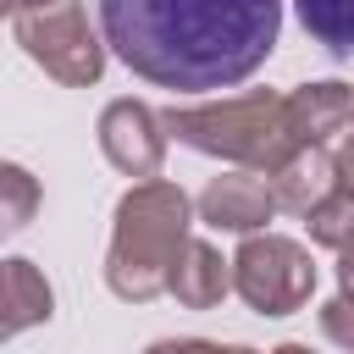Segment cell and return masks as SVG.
Returning <instances> with one entry per match:
<instances>
[{
  "label": "cell",
  "mask_w": 354,
  "mask_h": 354,
  "mask_svg": "<svg viewBox=\"0 0 354 354\" xmlns=\"http://www.w3.org/2000/svg\"><path fill=\"white\" fill-rule=\"evenodd\" d=\"M160 122L177 144L232 160V166H254V171H277L299 149L288 94H266V88L210 100V105H171V111H160Z\"/></svg>",
  "instance_id": "3"
},
{
  "label": "cell",
  "mask_w": 354,
  "mask_h": 354,
  "mask_svg": "<svg viewBox=\"0 0 354 354\" xmlns=\"http://www.w3.org/2000/svg\"><path fill=\"white\" fill-rule=\"evenodd\" d=\"M337 183H343V188H354V133L337 144Z\"/></svg>",
  "instance_id": "16"
},
{
  "label": "cell",
  "mask_w": 354,
  "mask_h": 354,
  "mask_svg": "<svg viewBox=\"0 0 354 354\" xmlns=\"http://www.w3.org/2000/svg\"><path fill=\"white\" fill-rule=\"evenodd\" d=\"M166 122L144 105V100H111L100 111V149L116 171L127 177H160L166 160Z\"/></svg>",
  "instance_id": "6"
},
{
  "label": "cell",
  "mask_w": 354,
  "mask_h": 354,
  "mask_svg": "<svg viewBox=\"0 0 354 354\" xmlns=\"http://www.w3.org/2000/svg\"><path fill=\"white\" fill-rule=\"evenodd\" d=\"M188 243V194L166 177H138V188L122 194L111 254H105V288L127 304H149L171 288V266Z\"/></svg>",
  "instance_id": "2"
},
{
  "label": "cell",
  "mask_w": 354,
  "mask_h": 354,
  "mask_svg": "<svg viewBox=\"0 0 354 354\" xmlns=\"http://www.w3.org/2000/svg\"><path fill=\"white\" fill-rule=\"evenodd\" d=\"M293 11L326 55H354V0H293Z\"/></svg>",
  "instance_id": "12"
},
{
  "label": "cell",
  "mask_w": 354,
  "mask_h": 354,
  "mask_svg": "<svg viewBox=\"0 0 354 354\" xmlns=\"http://www.w3.org/2000/svg\"><path fill=\"white\" fill-rule=\"evenodd\" d=\"M277 194H271V177H254L249 171H227V177H210L205 194H199V216L216 227V232H254L277 216Z\"/></svg>",
  "instance_id": "7"
},
{
  "label": "cell",
  "mask_w": 354,
  "mask_h": 354,
  "mask_svg": "<svg viewBox=\"0 0 354 354\" xmlns=\"http://www.w3.org/2000/svg\"><path fill=\"white\" fill-rule=\"evenodd\" d=\"M0 304H6V315H0V332L6 337H17L22 326H33V321H50V282H44V271L33 266V260H6V271H0Z\"/></svg>",
  "instance_id": "11"
},
{
  "label": "cell",
  "mask_w": 354,
  "mask_h": 354,
  "mask_svg": "<svg viewBox=\"0 0 354 354\" xmlns=\"http://www.w3.org/2000/svg\"><path fill=\"white\" fill-rule=\"evenodd\" d=\"M348 133H354V122H348Z\"/></svg>",
  "instance_id": "19"
},
{
  "label": "cell",
  "mask_w": 354,
  "mask_h": 354,
  "mask_svg": "<svg viewBox=\"0 0 354 354\" xmlns=\"http://www.w3.org/2000/svg\"><path fill=\"white\" fill-rule=\"evenodd\" d=\"M304 221H310V238H315L321 249H337V254H343V249L354 243V188L337 183L321 205L304 210Z\"/></svg>",
  "instance_id": "13"
},
{
  "label": "cell",
  "mask_w": 354,
  "mask_h": 354,
  "mask_svg": "<svg viewBox=\"0 0 354 354\" xmlns=\"http://www.w3.org/2000/svg\"><path fill=\"white\" fill-rule=\"evenodd\" d=\"M232 260H221L210 243H199V238H188L183 243V254H177V266H171V299L177 304H188V310H210V304H221V293L232 288V271H227Z\"/></svg>",
  "instance_id": "10"
},
{
  "label": "cell",
  "mask_w": 354,
  "mask_h": 354,
  "mask_svg": "<svg viewBox=\"0 0 354 354\" xmlns=\"http://www.w3.org/2000/svg\"><path fill=\"white\" fill-rule=\"evenodd\" d=\"M337 282L354 293V243H348V249H343V260H337Z\"/></svg>",
  "instance_id": "17"
},
{
  "label": "cell",
  "mask_w": 354,
  "mask_h": 354,
  "mask_svg": "<svg viewBox=\"0 0 354 354\" xmlns=\"http://www.w3.org/2000/svg\"><path fill=\"white\" fill-rule=\"evenodd\" d=\"M271 177V194H277V205L282 210H293V216H304L310 205H321L332 188H337V155H326L321 144H299L277 171H266Z\"/></svg>",
  "instance_id": "8"
},
{
  "label": "cell",
  "mask_w": 354,
  "mask_h": 354,
  "mask_svg": "<svg viewBox=\"0 0 354 354\" xmlns=\"http://www.w3.org/2000/svg\"><path fill=\"white\" fill-rule=\"evenodd\" d=\"M100 33L144 83L210 94L266 66L282 0H100Z\"/></svg>",
  "instance_id": "1"
},
{
  "label": "cell",
  "mask_w": 354,
  "mask_h": 354,
  "mask_svg": "<svg viewBox=\"0 0 354 354\" xmlns=\"http://www.w3.org/2000/svg\"><path fill=\"white\" fill-rule=\"evenodd\" d=\"M232 288L243 293V304L254 315H293L310 288H315V266L310 249L293 238H243V249L232 254Z\"/></svg>",
  "instance_id": "5"
},
{
  "label": "cell",
  "mask_w": 354,
  "mask_h": 354,
  "mask_svg": "<svg viewBox=\"0 0 354 354\" xmlns=\"http://www.w3.org/2000/svg\"><path fill=\"white\" fill-rule=\"evenodd\" d=\"M28 6H50V0H11V11H28Z\"/></svg>",
  "instance_id": "18"
},
{
  "label": "cell",
  "mask_w": 354,
  "mask_h": 354,
  "mask_svg": "<svg viewBox=\"0 0 354 354\" xmlns=\"http://www.w3.org/2000/svg\"><path fill=\"white\" fill-rule=\"evenodd\" d=\"M288 116L299 144H326L332 133H343L354 122V88L348 83H299L288 94Z\"/></svg>",
  "instance_id": "9"
},
{
  "label": "cell",
  "mask_w": 354,
  "mask_h": 354,
  "mask_svg": "<svg viewBox=\"0 0 354 354\" xmlns=\"http://www.w3.org/2000/svg\"><path fill=\"white\" fill-rule=\"evenodd\" d=\"M11 28H17V44L61 83L83 88V83H100L105 72V50L100 39L88 33V17L77 0H50V6H28V11H11Z\"/></svg>",
  "instance_id": "4"
},
{
  "label": "cell",
  "mask_w": 354,
  "mask_h": 354,
  "mask_svg": "<svg viewBox=\"0 0 354 354\" xmlns=\"http://www.w3.org/2000/svg\"><path fill=\"white\" fill-rule=\"evenodd\" d=\"M0 188H6V216H0V227H6V232H22L28 216H33V205H39V183L11 160V166H0Z\"/></svg>",
  "instance_id": "14"
},
{
  "label": "cell",
  "mask_w": 354,
  "mask_h": 354,
  "mask_svg": "<svg viewBox=\"0 0 354 354\" xmlns=\"http://www.w3.org/2000/svg\"><path fill=\"white\" fill-rule=\"evenodd\" d=\"M321 332H326L332 343L354 348V293H348V288H343L337 299H326V304H321Z\"/></svg>",
  "instance_id": "15"
}]
</instances>
